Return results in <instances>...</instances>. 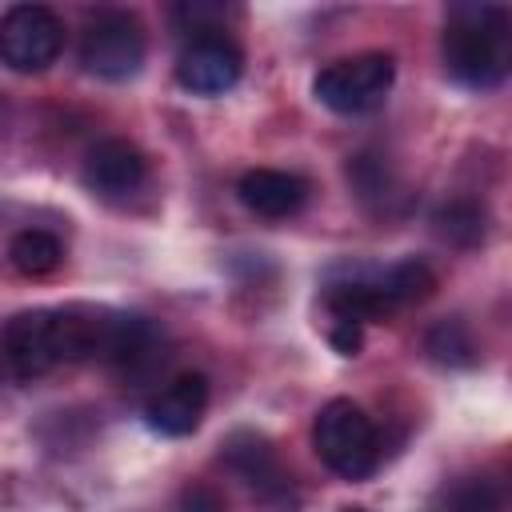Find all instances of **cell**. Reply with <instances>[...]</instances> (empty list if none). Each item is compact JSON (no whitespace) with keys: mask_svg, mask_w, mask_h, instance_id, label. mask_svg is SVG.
I'll return each mask as SVG.
<instances>
[{"mask_svg":"<svg viewBox=\"0 0 512 512\" xmlns=\"http://www.w3.org/2000/svg\"><path fill=\"white\" fill-rule=\"evenodd\" d=\"M444 64L468 88H496L512 64V20L500 4H456L444 24Z\"/></svg>","mask_w":512,"mask_h":512,"instance_id":"cell-1","label":"cell"},{"mask_svg":"<svg viewBox=\"0 0 512 512\" xmlns=\"http://www.w3.org/2000/svg\"><path fill=\"white\" fill-rule=\"evenodd\" d=\"M312 448L340 480H364L380 464V436L372 416L352 400H328L312 424Z\"/></svg>","mask_w":512,"mask_h":512,"instance_id":"cell-2","label":"cell"},{"mask_svg":"<svg viewBox=\"0 0 512 512\" xmlns=\"http://www.w3.org/2000/svg\"><path fill=\"white\" fill-rule=\"evenodd\" d=\"M392 80H396V60L388 52H356L320 68L312 92L336 116H364L388 100Z\"/></svg>","mask_w":512,"mask_h":512,"instance_id":"cell-3","label":"cell"},{"mask_svg":"<svg viewBox=\"0 0 512 512\" xmlns=\"http://www.w3.org/2000/svg\"><path fill=\"white\" fill-rule=\"evenodd\" d=\"M148 40L132 12H96L80 32V64L100 80H132L144 64Z\"/></svg>","mask_w":512,"mask_h":512,"instance_id":"cell-4","label":"cell"},{"mask_svg":"<svg viewBox=\"0 0 512 512\" xmlns=\"http://www.w3.org/2000/svg\"><path fill=\"white\" fill-rule=\"evenodd\" d=\"M64 48V24L44 4H12L0 16V64L12 72H44Z\"/></svg>","mask_w":512,"mask_h":512,"instance_id":"cell-5","label":"cell"},{"mask_svg":"<svg viewBox=\"0 0 512 512\" xmlns=\"http://www.w3.org/2000/svg\"><path fill=\"white\" fill-rule=\"evenodd\" d=\"M240 72H244V56L224 32L196 36L176 56V80L196 96H224L228 88H236Z\"/></svg>","mask_w":512,"mask_h":512,"instance_id":"cell-6","label":"cell"},{"mask_svg":"<svg viewBox=\"0 0 512 512\" xmlns=\"http://www.w3.org/2000/svg\"><path fill=\"white\" fill-rule=\"evenodd\" d=\"M144 180H148L144 152L136 144L120 140V136H108V140L92 144L88 156H84V184L100 200H128L132 192H140Z\"/></svg>","mask_w":512,"mask_h":512,"instance_id":"cell-7","label":"cell"},{"mask_svg":"<svg viewBox=\"0 0 512 512\" xmlns=\"http://www.w3.org/2000/svg\"><path fill=\"white\" fill-rule=\"evenodd\" d=\"M204 408H208V376L180 372L144 404V420L160 436H192L204 420Z\"/></svg>","mask_w":512,"mask_h":512,"instance_id":"cell-8","label":"cell"},{"mask_svg":"<svg viewBox=\"0 0 512 512\" xmlns=\"http://www.w3.org/2000/svg\"><path fill=\"white\" fill-rule=\"evenodd\" d=\"M240 192V204L264 220H284V216H296L308 200V180L296 176V172H284V168H252L240 176L236 184Z\"/></svg>","mask_w":512,"mask_h":512,"instance_id":"cell-9","label":"cell"},{"mask_svg":"<svg viewBox=\"0 0 512 512\" xmlns=\"http://www.w3.org/2000/svg\"><path fill=\"white\" fill-rule=\"evenodd\" d=\"M224 464H228L248 488H256V496H264V500H284V496H288V472L280 468V460H276V452L268 448L264 436H256V432H236V436H228V444H224Z\"/></svg>","mask_w":512,"mask_h":512,"instance_id":"cell-10","label":"cell"},{"mask_svg":"<svg viewBox=\"0 0 512 512\" xmlns=\"http://www.w3.org/2000/svg\"><path fill=\"white\" fill-rule=\"evenodd\" d=\"M376 284H380V292L388 296L392 308H404V304H420L436 292V272L424 260H400L392 268H380Z\"/></svg>","mask_w":512,"mask_h":512,"instance_id":"cell-11","label":"cell"},{"mask_svg":"<svg viewBox=\"0 0 512 512\" xmlns=\"http://www.w3.org/2000/svg\"><path fill=\"white\" fill-rule=\"evenodd\" d=\"M8 260H12V268L24 272V276H48V272L60 268L64 248H60V240H56L52 232H44V228H24V232H16L12 244H8Z\"/></svg>","mask_w":512,"mask_h":512,"instance_id":"cell-12","label":"cell"},{"mask_svg":"<svg viewBox=\"0 0 512 512\" xmlns=\"http://www.w3.org/2000/svg\"><path fill=\"white\" fill-rule=\"evenodd\" d=\"M436 228L452 244H476L484 236V208L476 200H448L436 212Z\"/></svg>","mask_w":512,"mask_h":512,"instance_id":"cell-13","label":"cell"},{"mask_svg":"<svg viewBox=\"0 0 512 512\" xmlns=\"http://www.w3.org/2000/svg\"><path fill=\"white\" fill-rule=\"evenodd\" d=\"M428 352H432V360L452 364V368L476 360V344H472V336H468V328H464L460 320H440V324L428 332Z\"/></svg>","mask_w":512,"mask_h":512,"instance_id":"cell-14","label":"cell"},{"mask_svg":"<svg viewBox=\"0 0 512 512\" xmlns=\"http://www.w3.org/2000/svg\"><path fill=\"white\" fill-rule=\"evenodd\" d=\"M448 508L452 512H500V496L484 476H468V480H460L452 488Z\"/></svg>","mask_w":512,"mask_h":512,"instance_id":"cell-15","label":"cell"},{"mask_svg":"<svg viewBox=\"0 0 512 512\" xmlns=\"http://www.w3.org/2000/svg\"><path fill=\"white\" fill-rule=\"evenodd\" d=\"M176 512H228V508H224V496H220L212 484L192 480V484L180 488V496H176Z\"/></svg>","mask_w":512,"mask_h":512,"instance_id":"cell-16","label":"cell"},{"mask_svg":"<svg viewBox=\"0 0 512 512\" xmlns=\"http://www.w3.org/2000/svg\"><path fill=\"white\" fill-rule=\"evenodd\" d=\"M332 344H336L340 356H356V352H360V324L336 320V324H332Z\"/></svg>","mask_w":512,"mask_h":512,"instance_id":"cell-17","label":"cell"},{"mask_svg":"<svg viewBox=\"0 0 512 512\" xmlns=\"http://www.w3.org/2000/svg\"><path fill=\"white\" fill-rule=\"evenodd\" d=\"M340 512H368V508H340Z\"/></svg>","mask_w":512,"mask_h":512,"instance_id":"cell-18","label":"cell"},{"mask_svg":"<svg viewBox=\"0 0 512 512\" xmlns=\"http://www.w3.org/2000/svg\"><path fill=\"white\" fill-rule=\"evenodd\" d=\"M0 116H4V100H0Z\"/></svg>","mask_w":512,"mask_h":512,"instance_id":"cell-19","label":"cell"}]
</instances>
